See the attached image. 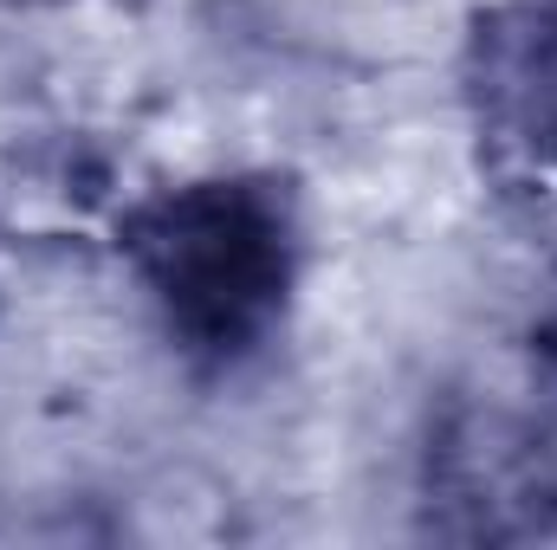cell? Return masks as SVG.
I'll use <instances>...</instances> for the list:
<instances>
[{"label": "cell", "mask_w": 557, "mask_h": 550, "mask_svg": "<svg viewBox=\"0 0 557 550\" xmlns=\"http://www.w3.org/2000/svg\"><path fill=\"white\" fill-rule=\"evenodd\" d=\"M460 98L480 175L499 201L557 214V7L506 0L473 20L460 52Z\"/></svg>", "instance_id": "3957f363"}, {"label": "cell", "mask_w": 557, "mask_h": 550, "mask_svg": "<svg viewBox=\"0 0 557 550\" xmlns=\"http://www.w3.org/2000/svg\"><path fill=\"white\" fill-rule=\"evenodd\" d=\"M117 247L169 350L201 376H234L292 317L305 214L273 168H214L137 201L117 221Z\"/></svg>", "instance_id": "6da1fadb"}, {"label": "cell", "mask_w": 557, "mask_h": 550, "mask_svg": "<svg viewBox=\"0 0 557 550\" xmlns=\"http://www.w3.org/2000/svg\"><path fill=\"white\" fill-rule=\"evenodd\" d=\"M525 350H532V376H539V389H545V396H557V260H552V273H545L539 304H532Z\"/></svg>", "instance_id": "277c9868"}, {"label": "cell", "mask_w": 557, "mask_h": 550, "mask_svg": "<svg viewBox=\"0 0 557 550\" xmlns=\"http://www.w3.org/2000/svg\"><path fill=\"white\" fill-rule=\"evenodd\" d=\"M421 525L454 545H525L557 532V434L525 409L460 396L421 447Z\"/></svg>", "instance_id": "7a4b0ae2"}, {"label": "cell", "mask_w": 557, "mask_h": 550, "mask_svg": "<svg viewBox=\"0 0 557 550\" xmlns=\"http://www.w3.org/2000/svg\"><path fill=\"white\" fill-rule=\"evenodd\" d=\"M552 7H557V0H552Z\"/></svg>", "instance_id": "5b68a950"}]
</instances>
